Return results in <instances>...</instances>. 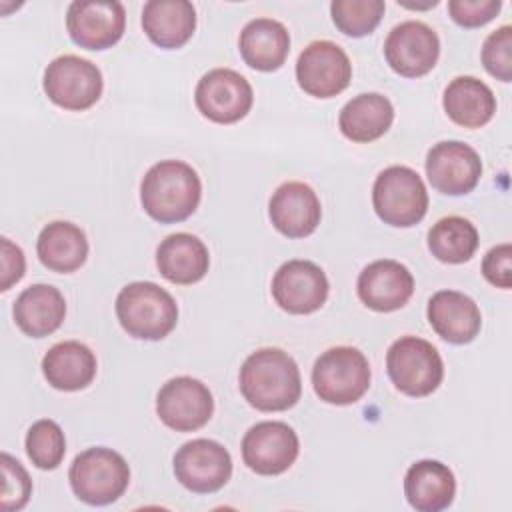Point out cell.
Returning <instances> with one entry per match:
<instances>
[{
    "label": "cell",
    "instance_id": "1",
    "mask_svg": "<svg viewBox=\"0 0 512 512\" xmlns=\"http://www.w3.org/2000/svg\"><path fill=\"white\" fill-rule=\"evenodd\" d=\"M240 392L260 412H282L292 408L302 394L298 364L280 348L252 352L240 368Z\"/></svg>",
    "mask_w": 512,
    "mask_h": 512
},
{
    "label": "cell",
    "instance_id": "2",
    "mask_svg": "<svg viewBox=\"0 0 512 512\" xmlns=\"http://www.w3.org/2000/svg\"><path fill=\"white\" fill-rule=\"evenodd\" d=\"M202 182L196 170L182 160H160L148 168L140 184L144 212L162 224L182 222L200 204Z\"/></svg>",
    "mask_w": 512,
    "mask_h": 512
},
{
    "label": "cell",
    "instance_id": "3",
    "mask_svg": "<svg viewBox=\"0 0 512 512\" xmlns=\"http://www.w3.org/2000/svg\"><path fill=\"white\" fill-rule=\"evenodd\" d=\"M116 316L128 336L162 340L178 322V306L170 292L154 282H130L116 296Z\"/></svg>",
    "mask_w": 512,
    "mask_h": 512
},
{
    "label": "cell",
    "instance_id": "4",
    "mask_svg": "<svg viewBox=\"0 0 512 512\" xmlns=\"http://www.w3.org/2000/svg\"><path fill=\"white\" fill-rule=\"evenodd\" d=\"M370 364L354 346H334L322 352L312 368V386L322 402L348 406L370 388Z\"/></svg>",
    "mask_w": 512,
    "mask_h": 512
},
{
    "label": "cell",
    "instance_id": "5",
    "mask_svg": "<svg viewBox=\"0 0 512 512\" xmlns=\"http://www.w3.org/2000/svg\"><path fill=\"white\" fill-rule=\"evenodd\" d=\"M72 492L86 504L104 506L116 502L128 488L130 468L112 448L96 446L80 452L70 470Z\"/></svg>",
    "mask_w": 512,
    "mask_h": 512
},
{
    "label": "cell",
    "instance_id": "6",
    "mask_svg": "<svg viewBox=\"0 0 512 512\" xmlns=\"http://www.w3.org/2000/svg\"><path fill=\"white\" fill-rule=\"evenodd\" d=\"M372 206L384 224L410 228L426 216L428 192L416 170L388 166L374 180Z\"/></svg>",
    "mask_w": 512,
    "mask_h": 512
},
{
    "label": "cell",
    "instance_id": "7",
    "mask_svg": "<svg viewBox=\"0 0 512 512\" xmlns=\"http://www.w3.org/2000/svg\"><path fill=\"white\" fill-rule=\"evenodd\" d=\"M386 370L392 384L414 398L432 394L444 378L438 350L418 336H402L392 342L386 354Z\"/></svg>",
    "mask_w": 512,
    "mask_h": 512
},
{
    "label": "cell",
    "instance_id": "8",
    "mask_svg": "<svg viewBox=\"0 0 512 512\" xmlns=\"http://www.w3.org/2000/svg\"><path fill=\"white\" fill-rule=\"evenodd\" d=\"M42 86L48 100L56 106L82 112L100 100L104 82L94 62L76 54H64L46 66Z\"/></svg>",
    "mask_w": 512,
    "mask_h": 512
},
{
    "label": "cell",
    "instance_id": "9",
    "mask_svg": "<svg viewBox=\"0 0 512 512\" xmlns=\"http://www.w3.org/2000/svg\"><path fill=\"white\" fill-rule=\"evenodd\" d=\"M254 92L250 82L232 68H214L206 72L194 92L200 114L216 124H234L252 108Z\"/></svg>",
    "mask_w": 512,
    "mask_h": 512
},
{
    "label": "cell",
    "instance_id": "10",
    "mask_svg": "<svg viewBox=\"0 0 512 512\" xmlns=\"http://www.w3.org/2000/svg\"><path fill=\"white\" fill-rule=\"evenodd\" d=\"M298 86L314 98H332L348 88L352 64L348 54L330 40L310 42L296 62Z\"/></svg>",
    "mask_w": 512,
    "mask_h": 512
},
{
    "label": "cell",
    "instance_id": "11",
    "mask_svg": "<svg viewBox=\"0 0 512 512\" xmlns=\"http://www.w3.org/2000/svg\"><path fill=\"white\" fill-rule=\"evenodd\" d=\"M176 480L196 494L220 490L232 476L230 452L216 440L196 438L174 454Z\"/></svg>",
    "mask_w": 512,
    "mask_h": 512
},
{
    "label": "cell",
    "instance_id": "12",
    "mask_svg": "<svg viewBox=\"0 0 512 512\" xmlns=\"http://www.w3.org/2000/svg\"><path fill=\"white\" fill-rule=\"evenodd\" d=\"M214 400L208 386L192 376L168 380L156 396L158 418L176 432H194L208 424Z\"/></svg>",
    "mask_w": 512,
    "mask_h": 512
},
{
    "label": "cell",
    "instance_id": "13",
    "mask_svg": "<svg viewBox=\"0 0 512 512\" xmlns=\"http://www.w3.org/2000/svg\"><path fill=\"white\" fill-rule=\"evenodd\" d=\"M298 452V434L286 422H258L242 438L244 464L262 476H276L286 472L298 458Z\"/></svg>",
    "mask_w": 512,
    "mask_h": 512
},
{
    "label": "cell",
    "instance_id": "14",
    "mask_svg": "<svg viewBox=\"0 0 512 512\" xmlns=\"http://www.w3.org/2000/svg\"><path fill=\"white\" fill-rule=\"evenodd\" d=\"M388 66L406 78L428 74L440 56L438 34L424 22L406 20L394 26L384 40Z\"/></svg>",
    "mask_w": 512,
    "mask_h": 512
},
{
    "label": "cell",
    "instance_id": "15",
    "mask_svg": "<svg viewBox=\"0 0 512 512\" xmlns=\"http://www.w3.org/2000/svg\"><path fill=\"white\" fill-rule=\"evenodd\" d=\"M66 28L80 48L106 50L122 38L126 12L116 0H78L68 6Z\"/></svg>",
    "mask_w": 512,
    "mask_h": 512
},
{
    "label": "cell",
    "instance_id": "16",
    "mask_svg": "<svg viewBox=\"0 0 512 512\" xmlns=\"http://www.w3.org/2000/svg\"><path fill=\"white\" fill-rule=\"evenodd\" d=\"M426 176L434 190L448 196H464L476 188L482 176V160L472 146L444 140L428 150Z\"/></svg>",
    "mask_w": 512,
    "mask_h": 512
},
{
    "label": "cell",
    "instance_id": "17",
    "mask_svg": "<svg viewBox=\"0 0 512 512\" xmlns=\"http://www.w3.org/2000/svg\"><path fill=\"white\" fill-rule=\"evenodd\" d=\"M328 290L324 270L310 260H288L272 278V296L290 314L316 312L326 302Z\"/></svg>",
    "mask_w": 512,
    "mask_h": 512
},
{
    "label": "cell",
    "instance_id": "18",
    "mask_svg": "<svg viewBox=\"0 0 512 512\" xmlns=\"http://www.w3.org/2000/svg\"><path fill=\"white\" fill-rule=\"evenodd\" d=\"M356 290L358 298L370 310L394 312L410 300L414 292V278L398 260H374L360 272Z\"/></svg>",
    "mask_w": 512,
    "mask_h": 512
},
{
    "label": "cell",
    "instance_id": "19",
    "mask_svg": "<svg viewBox=\"0 0 512 512\" xmlns=\"http://www.w3.org/2000/svg\"><path fill=\"white\" fill-rule=\"evenodd\" d=\"M272 226L288 238L310 236L322 218L316 192L304 182L280 184L268 204Z\"/></svg>",
    "mask_w": 512,
    "mask_h": 512
},
{
    "label": "cell",
    "instance_id": "20",
    "mask_svg": "<svg viewBox=\"0 0 512 512\" xmlns=\"http://www.w3.org/2000/svg\"><path fill=\"white\" fill-rule=\"evenodd\" d=\"M434 332L450 344L472 342L482 326L478 304L458 290H438L426 308Z\"/></svg>",
    "mask_w": 512,
    "mask_h": 512
},
{
    "label": "cell",
    "instance_id": "21",
    "mask_svg": "<svg viewBox=\"0 0 512 512\" xmlns=\"http://www.w3.org/2000/svg\"><path fill=\"white\" fill-rule=\"evenodd\" d=\"M16 326L30 338L56 332L66 316L62 292L50 284H32L20 292L12 308Z\"/></svg>",
    "mask_w": 512,
    "mask_h": 512
},
{
    "label": "cell",
    "instance_id": "22",
    "mask_svg": "<svg viewBox=\"0 0 512 512\" xmlns=\"http://www.w3.org/2000/svg\"><path fill=\"white\" fill-rule=\"evenodd\" d=\"M156 266L172 284H194L208 272V248L194 234H170L156 248Z\"/></svg>",
    "mask_w": 512,
    "mask_h": 512
},
{
    "label": "cell",
    "instance_id": "23",
    "mask_svg": "<svg viewBox=\"0 0 512 512\" xmlns=\"http://www.w3.org/2000/svg\"><path fill=\"white\" fill-rule=\"evenodd\" d=\"M404 494L418 512H440L454 500L456 478L438 460H418L404 476Z\"/></svg>",
    "mask_w": 512,
    "mask_h": 512
},
{
    "label": "cell",
    "instance_id": "24",
    "mask_svg": "<svg viewBox=\"0 0 512 512\" xmlns=\"http://www.w3.org/2000/svg\"><path fill=\"white\" fill-rule=\"evenodd\" d=\"M142 28L156 46L180 48L196 30V10L188 0H148L142 8Z\"/></svg>",
    "mask_w": 512,
    "mask_h": 512
},
{
    "label": "cell",
    "instance_id": "25",
    "mask_svg": "<svg viewBox=\"0 0 512 512\" xmlns=\"http://www.w3.org/2000/svg\"><path fill=\"white\" fill-rule=\"evenodd\" d=\"M242 60L260 72L278 70L290 52V34L286 26L272 18L250 20L238 38Z\"/></svg>",
    "mask_w": 512,
    "mask_h": 512
},
{
    "label": "cell",
    "instance_id": "26",
    "mask_svg": "<svg viewBox=\"0 0 512 512\" xmlns=\"http://www.w3.org/2000/svg\"><path fill=\"white\" fill-rule=\"evenodd\" d=\"M42 372L52 388L76 392L94 380L96 356L86 344L78 340H64L44 354Z\"/></svg>",
    "mask_w": 512,
    "mask_h": 512
},
{
    "label": "cell",
    "instance_id": "27",
    "mask_svg": "<svg viewBox=\"0 0 512 512\" xmlns=\"http://www.w3.org/2000/svg\"><path fill=\"white\" fill-rule=\"evenodd\" d=\"M394 120L392 102L378 92H364L344 104L338 116L340 132L358 144L378 140Z\"/></svg>",
    "mask_w": 512,
    "mask_h": 512
},
{
    "label": "cell",
    "instance_id": "28",
    "mask_svg": "<svg viewBox=\"0 0 512 512\" xmlns=\"http://www.w3.org/2000/svg\"><path fill=\"white\" fill-rule=\"evenodd\" d=\"M448 118L464 128H480L496 112V96L488 84L474 76L454 78L442 96Z\"/></svg>",
    "mask_w": 512,
    "mask_h": 512
},
{
    "label": "cell",
    "instance_id": "29",
    "mask_svg": "<svg viewBox=\"0 0 512 512\" xmlns=\"http://www.w3.org/2000/svg\"><path fill=\"white\" fill-rule=\"evenodd\" d=\"M36 254L48 270L68 274L86 262L88 240L76 224L56 220L46 224L38 234Z\"/></svg>",
    "mask_w": 512,
    "mask_h": 512
},
{
    "label": "cell",
    "instance_id": "30",
    "mask_svg": "<svg viewBox=\"0 0 512 512\" xmlns=\"http://www.w3.org/2000/svg\"><path fill=\"white\" fill-rule=\"evenodd\" d=\"M428 248L440 262H468L478 248V230L462 216L440 218L428 232Z\"/></svg>",
    "mask_w": 512,
    "mask_h": 512
},
{
    "label": "cell",
    "instance_id": "31",
    "mask_svg": "<svg viewBox=\"0 0 512 512\" xmlns=\"http://www.w3.org/2000/svg\"><path fill=\"white\" fill-rule=\"evenodd\" d=\"M384 0H334L330 14L336 28L352 38H362L380 24L384 16Z\"/></svg>",
    "mask_w": 512,
    "mask_h": 512
},
{
    "label": "cell",
    "instance_id": "32",
    "mask_svg": "<svg viewBox=\"0 0 512 512\" xmlns=\"http://www.w3.org/2000/svg\"><path fill=\"white\" fill-rule=\"evenodd\" d=\"M26 454L40 470H54L66 454V438L54 420H36L26 432Z\"/></svg>",
    "mask_w": 512,
    "mask_h": 512
},
{
    "label": "cell",
    "instance_id": "33",
    "mask_svg": "<svg viewBox=\"0 0 512 512\" xmlns=\"http://www.w3.org/2000/svg\"><path fill=\"white\" fill-rule=\"evenodd\" d=\"M0 464H2V500H0V508L4 512H14L26 506L30 492H32V480L28 476V472L24 470V466L12 458L10 454L2 452L0 456Z\"/></svg>",
    "mask_w": 512,
    "mask_h": 512
},
{
    "label": "cell",
    "instance_id": "34",
    "mask_svg": "<svg viewBox=\"0 0 512 512\" xmlns=\"http://www.w3.org/2000/svg\"><path fill=\"white\" fill-rule=\"evenodd\" d=\"M482 64L500 82L512 80V28L500 26L482 44Z\"/></svg>",
    "mask_w": 512,
    "mask_h": 512
},
{
    "label": "cell",
    "instance_id": "35",
    "mask_svg": "<svg viewBox=\"0 0 512 512\" xmlns=\"http://www.w3.org/2000/svg\"><path fill=\"white\" fill-rule=\"evenodd\" d=\"M502 8L500 0H450V18L464 28H478L488 24Z\"/></svg>",
    "mask_w": 512,
    "mask_h": 512
},
{
    "label": "cell",
    "instance_id": "36",
    "mask_svg": "<svg viewBox=\"0 0 512 512\" xmlns=\"http://www.w3.org/2000/svg\"><path fill=\"white\" fill-rule=\"evenodd\" d=\"M512 246L510 244H498L490 248L482 260V274L484 278L496 286L508 290L512 286Z\"/></svg>",
    "mask_w": 512,
    "mask_h": 512
},
{
    "label": "cell",
    "instance_id": "37",
    "mask_svg": "<svg viewBox=\"0 0 512 512\" xmlns=\"http://www.w3.org/2000/svg\"><path fill=\"white\" fill-rule=\"evenodd\" d=\"M0 290L6 292L12 284H16L26 270V258L20 246L10 242L8 238L0 240Z\"/></svg>",
    "mask_w": 512,
    "mask_h": 512
}]
</instances>
